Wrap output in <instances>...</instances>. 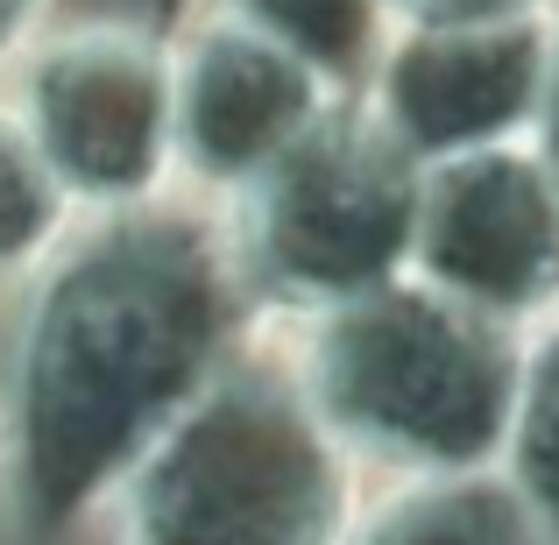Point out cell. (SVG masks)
<instances>
[{
  "label": "cell",
  "instance_id": "9a60e30c",
  "mask_svg": "<svg viewBox=\"0 0 559 545\" xmlns=\"http://www.w3.org/2000/svg\"><path fill=\"white\" fill-rule=\"evenodd\" d=\"M532 142L552 156V170H559V0H552V50H546V99H538V128H532Z\"/></svg>",
  "mask_w": 559,
  "mask_h": 545
},
{
  "label": "cell",
  "instance_id": "30bf717a",
  "mask_svg": "<svg viewBox=\"0 0 559 545\" xmlns=\"http://www.w3.org/2000/svg\"><path fill=\"white\" fill-rule=\"evenodd\" d=\"M79 220V199L50 170L43 142L28 135L22 107L0 85V291H14Z\"/></svg>",
  "mask_w": 559,
  "mask_h": 545
},
{
  "label": "cell",
  "instance_id": "7c38bea8",
  "mask_svg": "<svg viewBox=\"0 0 559 545\" xmlns=\"http://www.w3.org/2000/svg\"><path fill=\"white\" fill-rule=\"evenodd\" d=\"M227 8L276 28L284 43H298L305 57H319L347 85H361V71L376 64L382 28H390L382 22V0H227Z\"/></svg>",
  "mask_w": 559,
  "mask_h": 545
},
{
  "label": "cell",
  "instance_id": "6da1fadb",
  "mask_svg": "<svg viewBox=\"0 0 559 545\" xmlns=\"http://www.w3.org/2000/svg\"><path fill=\"white\" fill-rule=\"evenodd\" d=\"M262 333L227 205L170 185L79 213L14 284L0 333V482L14 538L93 532L128 467Z\"/></svg>",
  "mask_w": 559,
  "mask_h": 545
},
{
  "label": "cell",
  "instance_id": "52a82bcc",
  "mask_svg": "<svg viewBox=\"0 0 559 545\" xmlns=\"http://www.w3.org/2000/svg\"><path fill=\"white\" fill-rule=\"evenodd\" d=\"M170 57H178V185L205 199H234L347 93V79H333L319 57L248 22L227 0H199L170 28Z\"/></svg>",
  "mask_w": 559,
  "mask_h": 545
},
{
  "label": "cell",
  "instance_id": "277c9868",
  "mask_svg": "<svg viewBox=\"0 0 559 545\" xmlns=\"http://www.w3.org/2000/svg\"><path fill=\"white\" fill-rule=\"evenodd\" d=\"M418 191L425 156L382 121L361 85H347L284 156L219 199L262 319L312 312L411 270Z\"/></svg>",
  "mask_w": 559,
  "mask_h": 545
},
{
  "label": "cell",
  "instance_id": "3957f363",
  "mask_svg": "<svg viewBox=\"0 0 559 545\" xmlns=\"http://www.w3.org/2000/svg\"><path fill=\"white\" fill-rule=\"evenodd\" d=\"M270 333L369 475L503 461L524 333L432 276L396 270L355 298L270 319Z\"/></svg>",
  "mask_w": 559,
  "mask_h": 545
},
{
  "label": "cell",
  "instance_id": "2e32d148",
  "mask_svg": "<svg viewBox=\"0 0 559 545\" xmlns=\"http://www.w3.org/2000/svg\"><path fill=\"white\" fill-rule=\"evenodd\" d=\"M0 545H22L14 538V510H8V482H0Z\"/></svg>",
  "mask_w": 559,
  "mask_h": 545
},
{
  "label": "cell",
  "instance_id": "5b68a950",
  "mask_svg": "<svg viewBox=\"0 0 559 545\" xmlns=\"http://www.w3.org/2000/svg\"><path fill=\"white\" fill-rule=\"evenodd\" d=\"M0 85L79 213L142 205L178 185L170 28L135 14H57Z\"/></svg>",
  "mask_w": 559,
  "mask_h": 545
},
{
  "label": "cell",
  "instance_id": "7a4b0ae2",
  "mask_svg": "<svg viewBox=\"0 0 559 545\" xmlns=\"http://www.w3.org/2000/svg\"><path fill=\"white\" fill-rule=\"evenodd\" d=\"M369 467L319 418L284 341L241 347L99 510V545H347Z\"/></svg>",
  "mask_w": 559,
  "mask_h": 545
},
{
  "label": "cell",
  "instance_id": "8fae6325",
  "mask_svg": "<svg viewBox=\"0 0 559 545\" xmlns=\"http://www.w3.org/2000/svg\"><path fill=\"white\" fill-rule=\"evenodd\" d=\"M503 467L524 482V496L538 503V518L559 538V312L524 333V376H518Z\"/></svg>",
  "mask_w": 559,
  "mask_h": 545
},
{
  "label": "cell",
  "instance_id": "ba28073f",
  "mask_svg": "<svg viewBox=\"0 0 559 545\" xmlns=\"http://www.w3.org/2000/svg\"><path fill=\"white\" fill-rule=\"evenodd\" d=\"M546 50L552 8L489 22H390L376 64L361 71V93L432 164L532 135L546 99Z\"/></svg>",
  "mask_w": 559,
  "mask_h": 545
},
{
  "label": "cell",
  "instance_id": "5bb4252c",
  "mask_svg": "<svg viewBox=\"0 0 559 545\" xmlns=\"http://www.w3.org/2000/svg\"><path fill=\"white\" fill-rule=\"evenodd\" d=\"M57 22V0H0V79L14 71V57Z\"/></svg>",
  "mask_w": 559,
  "mask_h": 545
},
{
  "label": "cell",
  "instance_id": "8992f818",
  "mask_svg": "<svg viewBox=\"0 0 559 545\" xmlns=\"http://www.w3.org/2000/svg\"><path fill=\"white\" fill-rule=\"evenodd\" d=\"M411 270L532 333L559 312V170L532 135L432 156Z\"/></svg>",
  "mask_w": 559,
  "mask_h": 545
},
{
  "label": "cell",
  "instance_id": "9c48e42d",
  "mask_svg": "<svg viewBox=\"0 0 559 545\" xmlns=\"http://www.w3.org/2000/svg\"><path fill=\"white\" fill-rule=\"evenodd\" d=\"M347 545H559L503 461L369 475Z\"/></svg>",
  "mask_w": 559,
  "mask_h": 545
},
{
  "label": "cell",
  "instance_id": "4fadbf2b",
  "mask_svg": "<svg viewBox=\"0 0 559 545\" xmlns=\"http://www.w3.org/2000/svg\"><path fill=\"white\" fill-rule=\"evenodd\" d=\"M552 0H382V22H489V14H538Z\"/></svg>",
  "mask_w": 559,
  "mask_h": 545
}]
</instances>
